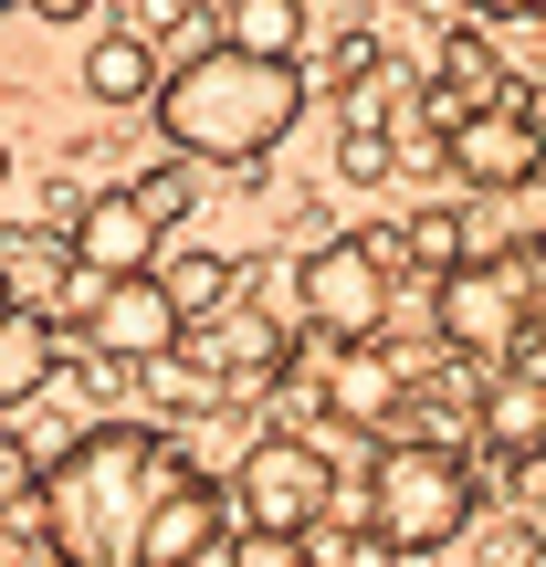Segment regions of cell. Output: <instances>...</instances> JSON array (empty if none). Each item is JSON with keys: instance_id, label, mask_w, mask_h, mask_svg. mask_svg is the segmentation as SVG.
Wrapping results in <instances>:
<instances>
[{"instance_id": "5", "label": "cell", "mask_w": 546, "mask_h": 567, "mask_svg": "<svg viewBox=\"0 0 546 567\" xmlns=\"http://www.w3.org/2000/svg\"><path fill=\"white\" fill-rule=\"evenodd\" d=\"M295 305L326 347H368L400 305V231H337L295 264Z\"/></svg>"}, {"instance_id": "17", "label": "cell", "mask_w": 546, "mask_h": 567, "mask_svg": "<svg viewBox=\"0 0 546 567\" xmlns=\"http://www.w3.org/2000/svg\"><path fill=\"white\" fill-rule=\"evenodd\" d=\"M231 53H264V63H305V0H222V32Z\"/></svg>"}, {"instance_id": "27", "label": "cell", "mask_w": 546, "mask_h": 567, "mask_svg": "<svg viewBox=\"0 0 546 567\" xmlns=\"http://www.w3.org/2000/svg\"><path fill=\"white\" fill-rule=\"evenodd\" d=\"M337 567H400V557H389V547H379V536H368V526H358V536H337Z\"/></svg>"}, {"instance_id": "21", "label": "cell", "mask_w": 546, "mask_h": 567, "mask_svg": "<svg viewBox=\"0 0 546 567\" xmlns=\"http://www.w3.org/2000/svg\"><path fill=\"white\" fill-rule=\"evenodd\" d=\"M116 32H137L158 63H168V53H200V0H126Z\"/></svg>"}, {"instance_id": "14", "label": "cell", "mask_w": 546, "mask_h": 567, "mask_svg": "<svg viewBox=\"0 0 546 567\" xmlns=\"http://www.w3.org/2000/svg\"><path fill=\"white\" fill-rule=\"evenodd\" d=\"M484 105H505V63H494L484 32H452L442 42V74H431V95H421V116H431V137H452V126L484 116Z\"/></svg>"}, {"instance_id": "19", "label": "cell", "mask_w": 546, "mask_h": 567, "mask_svg": "<svg viewBox=\"0 0 546 567\" xmlns=\"http://www.w3.org/2000/svg\"><path fill=\"white\" fill-rule=\"evenodd\" d=\"M463 252H484V243H473V210L431 200V210H410V221H400V274H431V284H442Z\"/></svg>"}, {"instance_id": "1", "label": "cell", "mask_w": 546, "mask_h": 567, "mask_svg": "<svg viewBox=\"0 0 546 567\" xmlns=\"http://www.w3.org/2000/svg\"><path fill=\"white\" fill-rule=\"evenodd\" d=\"M189 473V452L158 421H95L42 463L32 484V526L53 567H137V536L158 515V494Z\"/></svg>"}, {"instance_id": "12", "label": "cell", "mask_w": 546, "mask_h": 567, "mask_svg": "<svg viewBox=\"0 0 546 567\" xmlns=\"http://www.w3.org/2000/svg\"><path fill=\"white\" fill-rule=\"evenodd\" d=\"M473 442H484L494 463H536L546 452V368L536 358L484 368V389H473Z\"/></svg>"}, {"instance_id": "4", "label": "cell", "mask_w": 546, "mask_h": 567, "mask_svg": "<svg viewBox=\"0 0 546 567\" xmlns=\"http://www.w3.org/2000/svg\"><path fill=\"white\" fill-rule=\"evenodd\" d=\"M536 305H546V274L526 252H463V264L431 284V326H442V347L473 358V368L515 358V347L536 337Z\"/></svg>"}, {"instance_id": "26", "label": "cell", "mask_w": 546, "mask_h": 567, "mask_svg": "<svg viewBox=\"0 0 546 567\" xmlns=\"http://www.w3.org/2000/svg\"><path fill=\"white\" fill-rule=\"evenodd\" d=\"M32 484H42V452L0 421V515H32Z\"/></svg>"}, {"instance_id": "13", "label": "cell", "mask_w": 546, "mask_h": 567, "mask_svg": "<svg viewBox=\"0 0 546 567\" xmlns=\"http://www.w3.org/2000/svg\"><path fill=\"white\" fill-rule=\"evenodd\" d=\"M158 243H168V231L147 221L126 189H84V210L63 221V252H74L84 274H147V264H158Z\"/></svg>"}, {"instance_id": "24", "label": "cell", "mask_w": 546, "mask_h": 567, "mask_svg": "<svg viewBox=\"0 0 546 567\" xmlns=\"http://www.w3.org/2000/svg\"><path fill=\"white\" fill-rule=\"evenodd\" d=\"M389 168H400V137H379V126H347V137H337V179L379 189Z\"/></svg>"}, {"instance_id": "22", "label": "cell", "mask_w": 546, "mask_h": 567, "mask_svg": "<svg viewBox=\"0 0 546 567\" xmlns=\"http://www.w3.org/2000/svg\"><path fill=\"white\" fill-rule=\"evenodd\" d=\"M231 567H316V536H274V526H231L222 536Z\"/></svg>"}, {"instance_id": "16", "label": "cell", "mask_w": 546, "mask_h": 567, "mask_svg": "<svg viewBox=\"0 0 546 567\" xmlns=\"http://www.w3.org/2000/svg\"><path fill=\"white\" fill-rule=\"evenodd\" d=\"M158 74H168V63L147 53L137 32H95V42H84V95H95V105H147Z\"/></svg>"}, {"instance_id": "3", "label": "cell", "mask_w": 546, "mask_h": 567, "mask_svg": "<svg viewBox=\"0 0 546 567\" xmlns=\"http://www.w3.org/2000/svg\"><path fill=\"white\" fill-rule=\"evenodd\" d=\"M473 515H484V473H473V452L379 442V463H368V536H379L389 557H442Z\"/></svg>"}, {"instance_id": "11", "label": "cell", "mask_w": 546, "mask_h": 567, "mask_svg": "<svg viewBox=\"0 0 546 567\" xmlns=\"http://www.w3.org/2000/svg\"><path fill=\"white\" fill-rule=\"evenodd\" d=\"M222 536H231V494L210 484L200 463H189L179 484L158 494V515H147V536H137V567H210V557H222Z\"/></svg>"}, {"instance_id": "31", "label": "cell", "mask_w": 546, "mask_h": 567, "mask_svg": "<svg viewBox=\"0 0 546 567\" xmlns=\"http://www.w3.org/2000/svg\"><path fill=\"white\" fill-rule=\"evenodd\" d=\"M0 179H11V147H0Z\"/></svg>"}, {"instance_id": "30", "label": "cell", "mask_w": 546, "mask_h": 567, "mask_svg": "<svg viewBox=\"0 0 546 567\" xmlns=\"http://www.w3.org/2000/svg\"><path fill=\"white\" fill-rule=\"evenodd\" d=\"M515 105H526V116H536V137H546V84H536V95H515Z\"/></svg>"}, {"instance_id": "20", "label": "cell", "mask_w": 546, "mask_h": 567, "mask_svg": "<svg viewBox=\"0 0 546 567\" xmlns=\"http://www.w3.org/2000/svg\"><path fill=\"white\" fill-rule=\"evenodd\" d=\"M337 116H347V126H379V137H400V126H410V84H400V63H379V74L337 84Z\"/></svg>"}, {"instance_id": "8", "label": "cell", "mask_w": 546, "mask_h": 567, "mask_svg": "<svg viewBox=\"0 0 546 567\" xmlns=\"http://www.w3.org/2000/svg\"><path fill=\"white\" fill-rule=\"evenodd\" d=\"M442 168L463 189H484V200H505V189H526V179H546V137H536V116L526 105H484V116H463L442 137Z\"/></svg>"}, {"instance_id": "32", "label": "cell", "mask_w": 546, "mask_h": 567, "mask_svg": "<svg viewBox=\"0 0 546 567\" xmlns=\"http://www.w3.org/2000/svg\"><path fill=\"white\" fill-rule=\"evenodd\" d=\"M0 305H11V284H0Z\"/></svg>"}, {"instance_id": "18", "label": "cell", "mask_w": 546, "mask_h": 567, "mask_svg": "<svg viewBox=\"0 0 546 567\" xmlns=\"http://www.w3.org/2000/svg\"><path fill=\"white\" fill-rule=\"evenodd\" d=\"M147 274H158V295L179 305V326L243 305V264H231V252H179V264H147Z\"/></svg>"}, {"instance_id": "10", "label": "cell", "mask_w": 546, "mask_h": 567, "mask_svg": "<svg viewBox=\"0 0 546 567\" xmlns=\"http://www.w3.org/2000/svg\"><path fill=\"white\" fill-rule=\"evenodd\" d=\"M400 400H410V379H400V358H389L379 337H368V347H326V368H316V410H326L337 431H368V442H389Z\"/></svg>"}, {"instance_id": "25", "label": "cell", "mask_w": 546, "mask_h": 567, "mask_svg": "<svg viewBox=\"0 0 546 567\" xmlns=\"http://www.w3.org/2000/svg\"><path fill=\"white\" fill-rule=\"evenodd\" d=\"M379 63H389L379 32H337V42L316 53V74H305V84H358V74H379Z\"/></svg>"}, {"instance_id": "6", "label": "cell", "mask_w": 546, "mask_h": 567, "mask_svg": "<svg viewBox=\"0 0 546 567\" xmlns=\"http://www.w3.org/2000/svg\"><path fill=\"white\" fill-rule=\"evenodd\" d=\"M337 515V463L305 431H264L231 463V526H274V536H316Z\"/></svg>"}, {"instance_id": "9", "label": "cell", "mask_w": 546, "mask_h": 567, "mask_svg": "<svg viewBox=\"0 0 546 567\" xmlns=\"http://www.w3.org/2000/svg\"><path fill=\"white\" fill-rule=\"evenodd\" d=\"M179 358L200 368L210 389H264V379L295 368V347H284V326L264 316V305H222V316L179 326Z\"/></svg>"}, {"instance_id": "29", "label": "cell", "mask_w": 546, "mask_h": 567, "mask_svg": "<svg viewBox=\"0 0 546 567\" xmlns=\"http://www.w3.org/2000/svg\"><path fill=\"white\" fill-rule=\"evenodd\" d=\"M32 11H42V21H84L95 0H32Z\"/></svg>"}, {"instance_id": "7", "label": "cell", "mask_w": 546, "mask_h": 567, "mask_svg": "<svg viewBox=\"0 0 546 567\" xmlns=\"http://www.w3.org/2000/svg\"><path fill=\"white\" fill-rule=\"evenodd\" d=\"M74 337L95 347L105 368H147V358H168V347H179V305L158 295V274H105L95 295H84Z\"/></svg>"}, {"instance_id": "23", "label": "cell", "mask_w": 546, "mask_h": 567, "mask_svg": "<svg viewBox=\"0 0 546 567\" xmlns=\"http://www.w3.org/2000/svg\"><path fill=\"white\" fill-rule=\"evenodd\" d=\"M126 200H137V210H147V221H158V231H179L200 189H189V168H137V179H126Z\"/></svg>"}, {"instance_id": "28", "label": "cell", "mask_w": 546, "mask_h": 567, "mask_svg": "<svg viewBox=\"0 0 546 567\" xmlns=\"http://www.w3.org/2000/svg\"><path fill=\"white\" fill-rule=\"evenodd\" d=\"M473 11H494V21H536L546 0H473Z\"/></svg>"}, {"instance_id": "2", "label": "cell", "mask_w": 546, "mask_h": 567, "mask_svg": "<svg viewBox=\"0 0 546 567\" xmlns=\"http://www.w3.org/2000/svg\"><path fill=\"white\" fill-rule=\"evenodd\" d=\"M147 105H158L168 147L253 168V158H274L284 126L305 116V63H264V53H231V42H200L179 74H158Z\"/></svg>"}, {"instance_id": "15", "label": "cell", "mask_w": 546, "mask_h": 567, "mask_svg": "<svg viewBox=\"0 0 546 567\" xmlns=\"http://www.w3.org/2000/svg\"><path fill=\"white\" fill-rule=\"evenodd\" d=\"M53 379H63V326L32 316V305H0V410L42 400Z\"/></svg>"}]
</instances>
